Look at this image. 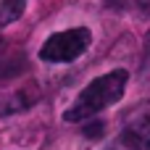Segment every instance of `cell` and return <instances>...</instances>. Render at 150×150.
Masks as SVG:
<instances>
[{"mask_svg":"<svg viewBox=\"0 0 150 150\" xmlns=\"http://www.w3.org/2000/svg\"><path fill=\"white\" fill-rule=\"evenodd\" d=\"M127 82H129V74L124 69H116V71H108V74L92 79L76 95V100L71 103V108H66L63 121H74V124L92 121V116H98L100 111H105L108 105H113V103L121 100V95L127 90Z\"/></svg>","mask_w":150,"mask_h":150,"instance_id":"1","label":"cell"},{"mask_svg":"<svg viewBox=\"0 0 150 150\" xmlns=\"http://www.w3.org/2000/svg\"><path fill=\"white\" fill-rule=\"evenodd\" d=\"M90 37L92 34L84 26H74V29H66V32H55L40 47V58L47 61V63H71V61H76L90 47Z\"/></svg>","mask_w":150,"mask_h":150,"instance_id":"2","label":"cell"},{"mask_svg":"<svg viewBox=\"0 0 150 150\" xmlns=\"http://www.w3.org/2000/svg\"><path fill=\"white\" fill-rule=\"evenodd\" d=\"M124 142L132 150H150V100L137 103L124 119Z\"/></svg>","mask_w":150,"mask_h":150,"instance_id":"3","label":"cell"},{"mask_svg":"<svg viewBox=\"0 0 150 150\" xmlns=\"http://www.w3.org/2000/svg\"><path fill=\"white\" fill-rule=\"evenodd\" d=\"M24 11H26V0H0V26L18 21Z\"/></svg>","mask_w":150,"mask_h":150,"instance_id":"4","label":"cell"},{"mask_svg":"<svg viewBox=\"0 0 150 150\" xmlns=\"http://www.w3.org/2000/svg\"><path fill=\"white\" fill-rule=\"evenodd\" d=\"M119 8H134V11H145L150 13V0H111Z\"/></svg>","mask_w":150,"mask_h":150,"instance_id":"5","label":"cell"},{"mask_svg":"<svg viewBox=\"0 0 150 150\" xmlns=\"http://www.w3.org/2000/svg\"><path fill=\"white\" fill-rule=\"evenodd\" d=\"M145 69L150 71V32H148V40H145Z\"/></svg>","mask_w":150,"mask_h":150,"instance_id":"6","label":"cell"},{"mask_svg":"<svg viewBox=\"0 0 150 150\" xmlns=\"http://www.w3.org/2000/svg\"><path fill=\"white\" fill-rule=\"evenodd\" d=\"M0 45H3V37H0Z\"/></svg>","mask_w":150,"mask_h":150,"instance_id":"7","label":"cell"}]
</instances>
